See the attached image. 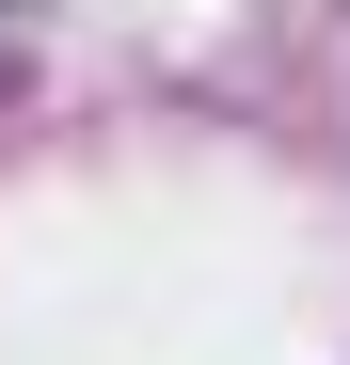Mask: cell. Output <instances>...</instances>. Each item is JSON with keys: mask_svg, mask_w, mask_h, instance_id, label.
Listing matches in <instances>:
<instances>
[{"mask_svg": "<svg viewBox=\"0 0 350 365\" xmlns=\"http://www.w3.org/2000/svg\"><path fill=\"white\" fill-rule=\"evenodd\" d=\"M16 64H32V32H16V0H0V96H16Z\"/></svg>", "mask_w": 350, "mask_h": 365, "instance_id": "1", "label": "cell"}]
</instances>
